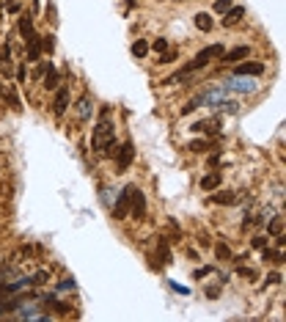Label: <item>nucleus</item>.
I'll return each instance as SVG.
<instances>
[{
    "mask_svg": "<svg viewBox=\"0 0 286 322\" xmlns=\"http://www.w3.org/2000/svg\"><path fill=\"white\" fill-rule=\"evenodd\" d=\"M91 146L94 152L105 154V157H113L118 149L116 144V127H113V119H110V108H102L99 111V121L91 132Z\"/></svg>",
    "mask_w": 286,
    "mask_h": 322,
    "instance_id": "f257e3e1",
    "label": "nucleus"
},
{
    "mask_svg": "<svg viewBox=\"0 0 286 322\" xmlns=\"http://www.w3.org/2000/svg\"><path fill=\"white\" fill-rule=\"evenodd\" d=\"M223 44H209V47H204L201 52H195L193 55V61L190 64H185V69H182V75H193V72H198V69H204L209 61H215V58H220L223 55Z\"/></svg>",
    "mask_w": 286,
    "mask_h": 322,
    "instance_id": "f03ea898",
    "label": "nucleus"
},
{
    "mask_svg": "<svg viewBox=\"0 0 286 322\" xmlns=\"http://www.w3.org/2000/svg\"><path fill=\"white\" fill-rule=\"evenodd\" d=\"M132 160H135V146L127 141V144H121L116 149V171L118 174H124V171L132 165Z\"/></svg>",
    "mask_w": 286,
    "mask_h": 322,
    "instance_id": "7ed1b4c3",
    "label": "nucleus"
},
{
    "mask_svg": "<svg viewBox=\"0 0 286 322\" xmlns=\"http://www.w3.org/2000/svg\"><path fill=\"white\" fill-rule=\"evenodd\" d=\"M129 215H135V218H143V215H146V195L135 185H132V190H129Z\"/></svg>",
    "mask_w": 286,
    "mask_h": 322,
    "instance_id": "20e7f679",
    "label": "nucleus"
},
{
    "mask_svg": "<svg viewBox=\"0 0 286 322\" xmlns=\"http://www.w3.org/2000/svg\"><path fill=\"white\" fill-rule=\"evenodd\" d=\"M129 190H132V185H127L121 190V195L116 198V207H113V218L116 221H124L127 215H129Z\"/></svg>",
    "mask_w": 286,
    "mask_h": 322,
    "instance_id": "39448f33",
    "label": "nucleus"
},
{
    "mask_svg": "<svg viewBox=\"0 0 286 322\" xmlns=\"http://www.w3.org/2000/svg\"><path fill=\"white\" fill-rule=\"evenodd\" d=\"M66 108H69V88L66 85H58V88H55V105H52V113H55V116H64Z\"/></svg>",
    "mask_w": 286,
    "mask_h": 322,
    "instance_id": "423d86ee",
    "label": "nucleus"
},
{
    "mask_svg": "<svg viewBox=\"0 0 286 322\" xmlns=\"http://www.w3.org/2000/svg\"><path fill=\"white\" fill-rule=\"evenodd\" d=\"M248 55H251V47H248V44H239V47H234V50L223 52L220 58H223V64H239V61H245Z\"/></svg>",
    "mask_w": 286,
    "mask_h": 322,
    "instance_id": "0eeeda50",
    "label": "nucleus"
},
{
    "mask_svg": "<svg viewBox=\"0 0 286 322\" xmlns=\"http://www.w3.org/2000/svg\"><path fill=\"white\" fill-rule=\"evenodd\" d=\"M234 72L239 77L242 75H261V72H264V64H259V61H239L234 66Z\"/></svg>",
    "mask_w": 286,
    "mask_h": 322,
    "instance_id": "6e6552de",
    "label": "nucleus"
},
{
    "mask_svg": "<svg viewBox=\"0 0 286 322\" xmlns=\"http://www.w3.org/2000/svg\"><path fill=\"white\" fill-rule=\"evenodd\" d=\"M17 31H19V36H22V42H31V39L36 36V31H33V17H31V14H22V17H19Z\"/></svg>",
    "mask_w": 286,
    "mask_h": 322,
    "instance_id": "1a4fd4ad",
    "label": "nucleus"
},
{
    "mask_svg": "<svg viewBox=\"0 0 286 322\" xmlns=\"http://www.w3.org/2000/svg\"><path fill=\"white\" fill-rule=\"evenodd\" d=\"M25 58L28 61H39L42 58V36L36 33L31 42H25Z\"/></svg>",
    "mask_w": 286,
    "mask_h": 322,
    "instance_id": "9d476101",
    "label": "nucleus"
},
{
    "mask_svg": "<svg viewBox=\"0 0 286 322\" xmlns=\"http://www.w3.org/2000/svg\"><path fill=\"white\" fill-rule=\"evenodd\" d=\"M223 185V174L220 171H212V174H207V177H201V190H218V187Z\"/></svg>",
    "mask_w": 286,
    "mask_h": 322,
    "instance_id": "9b49d317",
    "label": "nucleus"
},
{
    "mask_svg": "<svg viewBox=\"0 0 286 322\" xmlns=\"http://www.w3.org/2000/svg\"><path fill=\"white\" fill-rule=\"evenodd\" d=\"M245 14V6H231V9L223 14V25H237Z\"/></svg>",
    "mask_w": 286,
    "mask_h": 322,
    "instance_id": "f8f14e48",
    "label": "nucleus"
},
{
    "mask_svg": "<svg viewBox=\"0 0 286 322\" xmlns=\"http://www.w3.org/2000/svg\"><path fill=\"white\" fill-rule=\"evenodd\" d=\"M58 83H61L58 69H55V66L50 64V61H47V75H44V85H47V88H58Z\"/></svg>",
    "mask_w": 286,
    "mask_h": 322,
    "instance_id": "ddd939ff",
    "label": "nucleus"
},
{
    "mask_svg": "<svg viewBox=\"0 0 286 322\" xmlns=\"http://www.w3.org/2000/svg\"><path fill=\"white\" fill-rule=\"evenodd\" d=\"M195 28H198V31H204V33H209L212 28H215V22H212V17L209 14H195Z\"/></svg>",
    "mask_w": 286,
    "mask_h": 322,
    "instance_id": "4468645a",
    "label": "nucleus"
},
{
    "mask_svg": "<svg viewBox=\"0 0 286 322\" xmlns=\"http://www.w3.org/2000/svg\"><path fill=\"white\" fill-rule=\"evenodd\" d=\"M261 259H267V262H275V264H281L284 262V254L281 251H272V248H261Z\"/></svg>",
    "mask_w": 286,
    "mask_h": 322,
    "instance_id": "2eb2a0df",
    "label": "nucleus"
},
{
    "mask_svg": "<svg viewBox=\"0 0 286 322\" xmlns=\"http://www.w3.org/2000/svg\"><path fill=\"white\" fill-rule=\"evenodd\" d=\"M157 248H160V264H171V251H168V240L160 237L157 240Z\"/></svg>",
    "mask_w": 286,
    "mask_h": 322,
    "instance_id": "dca6fc26",
    "label": "nucleus"
},
{
    "mask_svg": "<svg viewBox=\"0 0 286 322\" xmlns=\"http://www.w3.org/2000/svg\"><path fill=\"white\" fill-rule=\"evenodd\" d=\"M281 231H284V218H281V215H275V218L267 223V234H272V237H275V234H281Z\"/></svg>",
    "mask_w": 286,
    "mask_h": 322,
    "instance_id": "f3484780",
    "label": "nucleus"
},
{
    "mask_svg": "<svg viewBox=\"0 0 286 322\" xmlns=\"http://www.w3.org/2000/svg\"><path fill=\"white\" fill-rule=\"evenodd\" d=\"M215 256H218L220 262H231V248H228L226 242H218V245H215Z\"/></svg>",
    "mask_w": 286,
    "mask_h": 322,
    "instance_id": "a211bd4d",
    "label": "nucleus"
},
{
    "mask_svg": "<svg viewBox=\"0 0 286 322\" xmlns=\"http://www.w3.org/2000/svg\"><path fill=\"white\" fill-rule=\"evenodd\" d=\"M132 55H138V58H146V55H149V44L143 42V39H135V44H132Z\"/></svg>",
    "mask_w": 286,
    "mask_h": 322,
    "instance_id": "6ab92c4d",
    "label": "nucleus"
},
{
    "mask_svg": "<svg viewBox=\"0 0 286 322\" xmlns=\"http://www.w3.org/2000/svg\"><path fill=\"white\" fill-rule=\"evenodd\" d=\"M187 149H190V152H195V154H198V152H207V149H209V141H204V138H201V141H190V144H187Z\"/></svg>",
    "mask_w": 286,
    "mask_h": 322,
    "instance_id": "aec40b11",
    "label": "nucleus"
},
{
    "mask_svg": "<svg viewBox=\"0 0 286 322\" xmlns=\"http://www.w3.org/2000/svg\"><path fill=\"white\" fill-rule=\"evenodd\" d=\"M212 201L215 204H234L237 195L234 193H218V195H212Z\"/></svg>",
    "mask_w": 286,
    "mask_h": 322,
    "instance_id": "412c9836",
    "label": "nucleus"
},
{
    "mask_svg": "<svg viewBox=\"0 0 286 322\" xmlns=\"http://www.w3.org/2000/svg\"><path fill=\"white\" fill-rule=\"evenodd\" d=\"M42 50L44 52H52V50H55V36H52V33L42 36Z\"/></svg>",
    "mask_w": 286,
    "mask_h": 322,
    "instance_id": "4be33fe9",
    "label": "nucleus"
},
{
    "mask_svg": "<svg viewBox=\"0 0 286 322\" xmlns=\"http://www.w3.org/2000/svg\"><path fill=\"white\" fill-rule=\"evenodd\" d=\"M231 9V0H215V14H226Z\"/></svg>",
    "mask_w": 286,
    "mask_h": 322,
    "instance_id": "5701e85b",
    "label": "nucleus"
},
{
    "mask_svg": "<svg viewBox=\"0 0 286 322\" xmlns=\"http://www.w3.org/2000/svg\"><path fill=\"white\" fill-rule=\"evenodd\" d=\"M239 275H242V278H251V281L259 278V273L253 270V267H239Z\"/></svg>",
    "mask_w": 286,
    "mask_h": 322,
    "instance_id": "b1692460",
    "label": "nucleus"
},
{
    "mask_svg": "<svg viewBox=\"0 0 286 322\" xmlns=\"http://www.w3.org/2000/svg\"><path fill=\"white\" fill-rule=\"evenodd\" d=\"M176 55H179V52H174V50L160 52V64H171V61H176Z\"/></svg>",
    "mask_w": 286,
    "mask_h": 322,
    "instance_id": "393cba45",
    "label": "nucleus"
},
{
    "mask_svg": "<svg viewBox=\"0 0 286 322\" xmlns=\"http://www.w3.org/2000/svg\"><path fill=\"white\" fill-rule=\"evenodd\" d=\"M152 50L154 52H165V50H168V42H165V39H157V42L152 44Z\"/></svg>",
    "mask_w": 286,
    "mask_h": 322,
    "instance_id": "a878e982",
    "label": "nucleus"
},
{
    "mask_svg": "<svg viewBox=\"0 0 286 322\" xmlns=\"http://www.w3.org/2000/svg\"><path fill=\"white\" fill-rule=\"evenodd\" d=\"M281 284V273H267V287H275Z\"/></svg>",
    "mask_w": 286,
    "mask_h": 322,
    "instance_id": "bb28decb",
    "label": "nucleus"
},
{
    "mask_svg": "<svg viewBox=\"0 0 286 322\" xmlns=\"http://www.w3.org/2000/svg\"><path fill=\"white\" fill-rule=\"evenodd\" d=\"M31 284H36V287H39V284H47V273H36V275H33V278H31Z\"/></svg>",
    "mask_w": 286,
    "mask_h": 322,
    "instance_id": "cd10ccee",
    "label": "nucleus"
},
{
    "mask_svg": "<svg viewBox=\"0 0 286 322\" xmlns=\"http://www.w3.org/2000/svg\"><path fill=\"white\" fill-rule=\"evenodd\" d=\"M88 108H91V105H88V99H80V119H85V116H88Z\"/></svg>",
    "mask_w": 286,
    "mask_h": 322,
    "instance_id": "c85d7f7f",
    "label": "nucleus"
},
{
    "mask_svg": "<svg viewBox=\"0 0 286 322\" xmlns=\"http://www.w3.org/2000/svg\"><path fill=\"white\" fill-rule=\"evenodd\" d=\"M47 14H50V22L55 25V22H58V17H55V6H52V3H47Z\"/></svg>",
    "mask_w": 286,
    "mask_h": 322,
    "instance_id": "c756f323",
    "label": "nucleus"
},
{
    "mask_svg": "<svg viewBox=\"0 0 286 322\" xmlns=\"http://www.w3.org/2000/svg\"><path fill=\"white\" fill-rule=\"evenodd\" d=\"M264 245H267V237H253V248H259L261 251Z\"/></svg>",
    "mask_w": 286,
    "mask_h": 322,
    "instance_id": "7c9ffc66",
    "label": "nucleus"
},
{
    "mask_svg": "<svg viewBox=\"0 0 286 322\" xmlns=\"http://www.w3.org/2000/svg\"><path fill=\"white\" fill-rule=\"evenodd\" d=\"M25 77H28V69L19 66V69H17V80H19V83H25Z\"/></svg>",
    "mask_w": 286,
    "mask_h": 322,
    "instance_id": "2f4dec72",
    "label": "nucleus"
},
{
    "mask_svg": "<svg viewBox=\"0 0 286 322\" xmlns=\"http://www.w3.org/2000/svg\"><path fill=\"white\" fill-rule=\"evenodd\" d=\"M218 295H220V289H218V287H209V289H207V297H212V300H215Z\"/></svg>",
    "mask_w": 286,
    "mask_h": 322,
    "instance_id": "473e14b6",
    "label": "nucleus"
},
{
    "mask_svg": "<svg viewBox=\"0 0 286 322\" xmlns=\"http://www.w3.org/2000/svg\"><path fill=\"white\" fill-rule=\"evenodd\" d=\"M275 237H278V248H284V245H286V237H284V231H281V234H275Z\"/></svg>",
    "mask_w": 286,
    "mask_h": 322,
    "instance_id": "72a5a7b5",
    "label": "nucleus"
},
{
    "mask_svg": "<svg viewBox=\"0 0 286 322\" xmlns=\"http://www.w3.org/2000/svg\"><path fill=\"white\" fill-rule=\"evenodd\" d=\"M0 61H6V58H3V52H0Z\"/></svg>",
    "mask_w": 286,
    "mask_h": 322,
    "instance_id": "f704fd0d",
    "label": "nucleus"
}]
</instances>
